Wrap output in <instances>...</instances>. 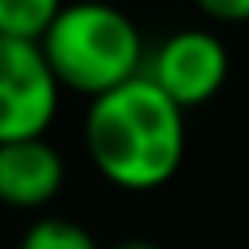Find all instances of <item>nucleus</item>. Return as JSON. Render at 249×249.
Listing matches in <instances>:
<instances>
[{
	"label": "nucleus",
	"mask_w": 249,
	"mask_h": 249,
	"mask_svg": "<svg viewBox=\"0 0 249 249\" xmlns=\"http://www.w3.org/2000/svg\"><path fill=\"white\" fill-rule=\"evenodd\" d=\"M51 74L62 89L101 97L144 74L148 47L132 16L105 0H74L39 39Z\"/></svg>",
	"instance_id": "2"
},
{
	"label": "nucleus",
	"mask_w": 249,
	"mask_h": 249,
	"mask_svg": "<svg viewBox=\"0 0 249 249\" xmlns=\"http://www.w3.org/2000/svg\"><path fill=\"white\" fill-rule=\"evenodd\" d=\"M62 86L39 43L0 35V144L47 136L58 117Z\"/></svg>",
	"instance_id": "3"
},
{
	"label": "nucleus",
	"mask_w": 249,
	"mask_h": 249,
	"mask_svg": "<svg viewBox=\"0 0 249 249\" xmlns=\"http://www.w3.org/2000/svg\"><path fill=\"white\" fill-rule=\"evenodd\" d=\"M187 109H179L144 74L93 97L82 140L93 171L128 195L160 191L187 156Z\"/></svg>",
	"instance_id": "1"
},
{
	"label": "nucleus",
	"mask_w": 249,
	"mask_h": 249,
	"mask_svg": "<svg viewBox=\"0 0 249 249\" xmlns=\"http://www.w3.org/2000/svg\"><path fill=\"white\" fill-rule=\"evenodd\" d=\"M144 78L156 82L179 109H198L226 86L230 51L210 27H179L148 51Z\"/></svg>",
	"instance_id": "4"
},
{
	"label": "nucleus",
	"mask_w": 249,
	"mask_h": 249,
	"mask_svg": "<svg viewBox=\"0 0 249 249\" xmlns=\"http://www.w3.org/2000/svg\"><path fill=\"white\" fill-rule=\"evenodd\" d=\"M66 183V160L47 140H12L0 144V206L8 210H43Z\"/></svg>",
	"instance_id": "5"
},
{
	"label": "nucleus",
	"mask_w": 249,
	"mask_h": 249,
	"mask_svg": "<svg viewBox=\"0 0 249 249\" xmlns=\"http://www.w3.org/2000/svg\"><path fill=\"white\" fill-rule=\"evenodd\" d=\"M19 249H101V245L82 222L62 218V214H43L23 230Z\"/></svg>",
	"instance_id": "7"
},
{
	"label": "nucleus",
	"mask_w": 249,
	"mask_h": 249,
	"mask_svg": "<svg viewBox=\"0 0 249 249\" xmlns=\"http://www.w3.org/2000/svg\"><path fill=\"white\" fill-rule=\"evenodd\" d=\"M113 249H163V245H156V241H148V237H124V241H117Z\"/></svg>",
	"instance_id": "9"
},
{
	"label": "nucleus",
	"mask_w": 249,
	"mask_h": 249,
	"mask_svg": "<svg viewBox=\"0 0 249 249\" xmlns=\"http://www.w3.org/2000/svg\"><path fill=\"white\" fill-rule=\"evenodd\" d=\"M62 8L66 0H0V35L39 43Z\"/></svg>",
	"instance_id": "6"
},
{
	"label": "nucleus",
	"mask_w": 249,
	"mask_h": 249,
	"mask_svg": "<svg viewBox=\"0 0 249 249\" xmlns=\"http://www.w3.org/2000/svg\"><path fill=\"white\" fill-rule=\"evenodd\" d=\"M214 23H249V0H191Z\"/></svg>",
	"instance_id": "8"
}]
</instances>
